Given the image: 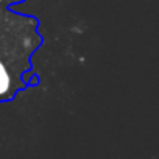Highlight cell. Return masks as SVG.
<instances>
[{"label":"cell","mask_w":159,"mask_h":159,"mask_svg":"<svg viewBox=\"0 0 159 159\" xmlns=\"http://www.w3.org/2000/svg\"><path fill=\"white\" fill-rule=\"evenodd\" d=\"M11 75L7 69V66L2 62V59H0V98L2 97H7L11 91Z\"/></svg>","instance_id":"obj_1"},{"label":"cell","mask_w":159,"mask_h":159,"mask_svg":"<svg viewBox=\"0 0 159 159\" xmlns=\"http://www.w3.org/2000/svg\"><path fill=\"white\" fill-rule=\"evenodd\" d=\"M0 2H2V0H0Z\"/></svg>","instance_id":"obj_2"}]
</instances>
